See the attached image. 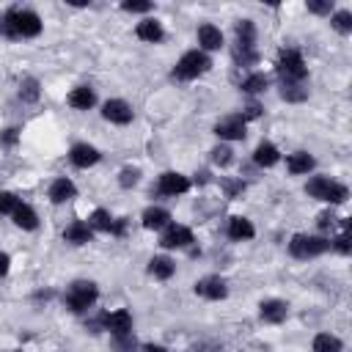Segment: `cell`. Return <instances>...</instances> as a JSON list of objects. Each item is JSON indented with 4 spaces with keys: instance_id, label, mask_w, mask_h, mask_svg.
I'll list each match as a JSON object with an SVG mask.
<instances>
[{
    "instance_id": "obj_35",
    "label": "cell",
    "mask_w": 352,
    "mask_h": 352,
    "mask_svg": "<svg viewBox=\"0 0 352 352\" xmlns=\"http://www.w3.org/2000/svg\"><path fill=\"white\" fill-rule=\"evenodd\" d=\"M209 154H212V162H214V165H220V168H226V165H231V162H234V151H231L226 143L214 146Z\"/></svg>"
},
{
    "instance_id": "obj_21",
    "label": "cell",
    "mask_w": 352,
    "mask_h": 352,
    "mask_svg": "<svg viewBox=\"0 0 352 352\" xmlns=\"http://www.w3.org/2000/svg\"><path fill=\"white\" fill-rule=\"evenodd\" d=\"M228 236L234 239V242H248V239H253L256 236V228H253V223L248 220V217H231L228 220Z\"/></svg>"
},
{
    "instance_id": "obj_16",
    "label": "cell",
    "mask_w": 352,
    "mask_h": 352,
    "mask_svg": "<svg viewBox=\"0 0 352 352\" xmlns=\"http://www.w3.org/2000/svg\"><path fill=\"white\" fill-rule=\"evenodd\" d=\"M198 44H201V52H212V50H220L223 47V33L220 28L214 25H201L198 28Z\"/></svg>"
},
{
    "instance_id": "obj_24",
    "label": "cell",
    "mask_w": 352,
    "mask_h": 352,
    "mask_svg": "<svg viewBox=\"0 0 352 352\" xmlns=\"http://www.w3.org/2000/svg\"><path fill=\"white\" fill-rule=\"evenodd\" d=\"M176 272V261L170 256H154L148 261V275H154L157 280H168Z\"/></svg>"
},
{
    "instance_id": "obj_5",
    "label": "cell",
    "mask_w": 352,
    "mask_h": 352,
    "mask_svg": "<svg viewBox=\"0 0 352 352\" xmlns=\"http://www.w3.org/2000/svg\"><path fill=\"white\" fill-rule=\"evenodd\" d=\"M209 66H212V60H209L206 52L190 50V52H184V55L176 60V66H173V80H195V77L206 74Z\"/></svg>"
},
{
    "instance_id": "obj_44",
    "label": "cell",
    "mask_w": 352,
    "mask_h": 352,
    "mask_svg": "<svg viewBox=\"0 0 352 352\" xmlns=\"http://www.w3.org/2000/svg\"><path fill=\"white\" fill-rule=\"evenodd\" d=\"M226 192L228 198H234L236 192H245V182H226Z\"/></svg>"
},
{
    "instance_id": "obj_2",
    "label": "cell",
    "mask_w": 352,
    "mask_h": 352,
    "mask_svg": "<svg viewBox=\"0 0 352 352\" xmlns=\"http://www.w3.org/2000/svg\"><path fill=\"white\" fill-rule=\"evenodd\" d=\"M275 69H278L280 82H305V77H308V66L302 60V52L294 50V47L280 50V55L275 60Z\"/></svg>"
},
{
    "instance_id": "obj_26",
    "label": "cell",
    "mask_w": 352,
    "mask_h": 352,
    "mask_svg": "<svg viewBox=\"0 0 352 352\" xmlns=\"http://www.w3.org/2000/svg\"><path fill=\"white\" fill-rule=\"evenodd\" d=\"M14 226H19V228H25V231H33V228H38V217H36V212H33V206H28V204H19L16 209H14Z\"/></svg>"
},
{
    "instance_id": "obj_4",
    "label": "cell",
    "mask_w": 352,
    "mask_h": 352,
    "mask_svg": "<svg viewBox=\"0 0 352 352\" xmlns=\"http://www.w3.org/2000/svg\"><path fill=\"white\" fill-rule=\"evenodd\" d=\"M96 297H99V289H96L94 280H74V283L66 289L63 302H66V308H69L72 314H85V311L96 302Z\"/></svg>"
},
{
    "instance_id": "obj_46",
    "label": "cell",
    "mask_w": 352,
    "mask_h": 352,
    "mask_svg": "<svg viewBox=\"0 0 352 352\" xmlns=\"http://www.w3.org/2000/svg\"><path fill=\"white\" fill-rule=\"evenodd\" d=\"M143 352H168L165 346H160V344H146L143 346Z\"/></svg>"
},
{
    "instance_id": "obj_11",
    "label": "cell",
    "mask_w": 352,
    "mask_h": 352,
    "mask_svg": "<svg viewBox=\"0 0 352 352\" xmlns=\"http://www.w3.org/2000/svg\"><path fill=\"white\" fill-rule=\"evenodd\" d=\"M102 116H104L110 124H129L132 116H135V110H132V104L124 102V99H107V102L102 104Z\"/></svg>"
},
{
    "instance_id": "obj_30",
    "label": "cell",
    "mask_w": 352,
    "mask_h": 352,
    "mask_svg": "<svg viewBox=\"0 0 352 352\" xmlns=\"http://www.w3.org/2000/svg\"><path fill=\"white\" fill-rule=\"evenodd\" d=\"M314 352H341V338H336L330 333H319L314 338Z\"/></svg>"
},
{
    "instance_id": "obj_37",
    "label": "cell",
    "mask_w": 352,
    "mask_h": 352,
    "mask_svg": "<svg viewBox=\"0 0 352 352\" xmlns=\"http://www.w3.org/2000/svg\"><path fill=\"white\" fill-rule=\"evenodd\" d=\"M138 182H140V170H138V168H129V165L121 168V173H118V184H121V187L129 190V187H135Z\"/></svg>"
},
{
    "instance_id": "obj_43",
    "label": "cell",
    "mask_w": 352,
    "mask_h": 352,
    "mask_svg": "<svg viewBox=\"0 0 352 352\" xmlns=\"http://www.w3.org/2000/svg\"><path fill=\"white\" fill-rule=\"evenodd\" d=\"M319 228H322V231L336 228V217H333L330 212H322V214H319Z\"/></svg>"
},
{
    "instance_id": "obj_15",
    "label": "cell",
    "mask_w": 352,
    "mask_h": 352,
    "mask_svg": "<svg viewBox=\"0 0 352 352\" xmlns=\"http://www.w3.org/2000/svg\"><path fill=\"white\" fill-rule=\"evenodd\" d=\"M91 236H94V228L88 226V220H74V223L66 226V231H63V239H66L69 245H88Z\"/></svg>"
},
{
    "instance_id": "obj_42",
    "label": "cell",
    "mask_w": 352,
    "mask_h": 352,
    "mask_svg": "<svg viewBox=\"0 0 352 352\" xmlns=\"http://www.w3.org/2000/svg\"><path fill=\"white\" fill-rule=\"evenodd\" d=\"M16 140H19V132H16L14 126H11V129H3V132H0V146L11 148V146H14Z\"/></svg>"
},
{
    "instance_id": "obj_22",
    "label": "cell",
    "mask_w": 352,
    "mask_h": 352,
    "mask_svg": "<svg viewBox=\"0 0 352 352\" xmlns=\"http://www.w3.org/2000/svg\"><path fill=\"white\" fill-rule=\"evenodd\" d=\"M69 104H72L74 110H91V107L96 104V94H94V88H88V85H77V88L69 94Z\"/></svg>"
},
{
    "instance_id": "obj_36",
    "label": "cell",
    "mask_w": 352,
    "mask_h": 352,
    "mask_svg": "<svg viewBox=\"0 0 352 352\" xmlns=\"http://www.w3.org/2000/svg\"><path fill=\"white\" fill-rule=\"evenodd\" d=\"M113 349L116 352H138V341L135 336H113Z\"/></svg>"
},
{
    "instance_id": "obj_34",
    "label": "cell",
    "mask_w": 352,
    "mask_h": 352,
    "mask_svg": "<svg viewBox=\"0 0 352 352\" xmlns=\"http://www.w3.org/2000/svg\"><path fill=\"white\" fill-rule=\"evenodd\" d=\"M330 248H336L338 253H349L352 250V234H349V220H344V231L336 236V239H330Z\"/></svg>"
},
{
    "instance_id": "obj_13",
    "label": "cell",
    "mask_w": 352,
    "mask_h": 352,
    "mask_svg": "<svg viewBox=\"0 0 352 352\" xmlns=\"http://www.w3.org/2000/svg\"><path fill=\"white\" fill-rule=\"evenodd\" d=\"M258 316H261V322H270V324H280L286 316H289V302H283V300H264L261 305H258Z\"/></svg>"
},
{
    "instance_id": "obj_17",
    "label": "cell",
    "mask_w": 352,
    "mask_h": 352,
    "mask_svg": "<svg viewBox=\"0 0 352 352\" xmlns=\"http://www.w3.org/2000/svg\"><path fill=\"white\" fill-rule=\"evenodd\" d=\"M74 195H77V187H74V182L66 179V176H60V179H55V182L50 184V201H52V204H66V201H72Z\"/></svg>"
},
{
    "instance_id": "obj_1",
    "label": "cell",
    "mask_w": 352,
    "mask_h": 352,
    "mask_svg": "<svg viewBox=\"0 0 352 352\" xmlns=\"http://www.w3.org/2000/svg\"><path fill=\"white\" fill-rule=\"evenodd\" d=\"M0 33L8 36V38H33V36L41 33V19L30 8H8L3 14Z\"/></svg>"
},
{
    "instance_id": "obj_32",
    "label": "cell",
    "mask_w": 352,
    "mask_h": 352,
    "mask_svg": "<svg viewBox=\"0 0 352 352\" xmlns=\"http://www.w3.org/2000/svg\"><path fill=\"white\" fill-rule=\"evenodd\" d=\"M38 94H41V88H38V80H36V77H25V80L19 82V99H22V102H36Z\"/></svg>"
},
{
    "instance_id": "obj_27",
    "label": "cell",
    "mask_w": 352,
    "mask_h": 352,
    "mask_svg": "<svg viewBox=\"0 0 352 352\" xmlns=\"http://www.w3.org/2000/svg\"><path fill=\"white\" fill-rule=\"evenodd\" d=\"M236 44L239 47H256V25L250 19L236 22Z\"/></svg>"
},
{
    "instance_id": "obj_6",
    "label": "cell",
    "mask_w": 352,
    "mask_h": 352,
    "mask_svg": "<svg viewBox=\"0 0 352 352\" xmlns=\"http://www.w3.org/2000/svg\"><path fill=\"white\" fill-rule=\"evenodd\" d=\"M330 250V239L327 236H314V234H294L289 239V253L294 258H316L322 253Z\"/></svg>"
},
{
    "instance_id": "obj_14",
    "label": "cell",
    "mask_w": 352,
    "mask_h": 352,
    "mask_svg": "<svg viewBox=\"0 0 352 352\" xmlns=\"http://www.w3.org/2000/svg\"><path fill=\"white\" fill-rule=\"evenodd\" d=\"M69 160L77 168H91V165L99 162V151L94 146H88V143H74L72 151H69Z\"/></svg>"
},
{
    "instance_id": "obj_47",
    "label": "cell",
    "mask_w": 352,
    "mask_h": 352,
    "mask_svg": "<svg viewBox=\"0 0 352 352\" xmlns=\"http://www.w3.org/2000/svg\"><path fill=\"white\" fill-rule=\"evenodd\" d=\"M0 28H3V14H0Z\"/></svg>"
},
{
    "instance_id": "obj_12",
    "label": "cell",
    "mask_w": 352,
    "mask_h": 352,
    "mask_svg": "<svg viewBox=\"0 0 352 352\" xmlns=\"http://www.w3.org/2000/svg\"><path fill=\"white\" fill-rule=\"evenodd\" d=\"M195 294H201L206 300H223L228 294V286L220 275H206V278L195 280Z\"/></svg>"
},
{
    "instance_id": "obj_28",
    "label": "cell",
    "mask_w": 352,
    "mask_h": 352,
    "mask_svg": "<svg viewBox=\"0 0 352 352\" xmlns=\"http://www.w3.org/2000/svg\"><path fill=\"white\" fill-rule=\"evenodd\" d=\"M267 85H270V80H267V74H261V72H253V74H248V77L239 82V88H242L245 94H261V91H267Z\"/></svg>"
},
{
    "instance_id": "obj_25",
    "label": "cell",
    "mask_w": 352,
    "mask_h": 352,
    "mask_svg": "<svg viewBox=\"0 0 352 352\" xmlns=\"http://www.w3.org/2000/svg\"><path fill=\"white\" fill-rule=\"evenodd\" d=\"M286 170H289L292 176L308 173V170H314V157H311L308 151H294V154H289V160H286Z\"/></svg>"
},
{
    "instance_id": "obj_7",
    "label": "cell",
    "mask_w": 352,
    "mask_h": 352,
    "mask_svg": "<svg viewBox=\"0 0 352 352\" xmlns=\"http://www.w3.org/2000/svg\"><path fill=\"white\" fill-rule=\"evenodd\" d=\"M187 190H190V179H187L184 173H179V170H165V173H160V179H157V192H160V195L176 198V195H184Z\"/></svg>"
},
{
    "instance_id": "obj_9",
    "label": "cell",
    "mask_w": 352,
    "mask_h": 352,
    "mask_svg": "<svg viewBox=\"0 0 352 352\" xmlns=\"http://www.w3.org/2000/svg\"><path fill=\"white\" fill-rule=\"evenodd\" d=\"M160 245H162L165 250H176V248H190V245H192V231H190L187 226H176V223H170V226H165V228H162Z\"/></svg>"
},
{
    "instance_id": "obj_29",
    "label": "cell",
    "mask_w": 352,
    "mask_h": 352,
    "mask_svg": "<svg viewBox=\"0 0 352 352\" xmlns=\"http://www.w3.org/2000/svg\"><path fill=\"white\" fill-rule=\"evenodd\" d=\"M280 96L286 102H305L308 88H305V82H280Z\"/></svg>"
},
{
    "instance_id": "obj_38",
    "label": "cell",
    "mask_w": 352,
    "mask_h": 352,
    "mask_svg": "<svg viewBox=\"0 0 352 352\" xmlns=\"http://www.w3.org/2000/svg\"><path fill=\"white\" fill-rule=\"evenodd\" d=\"M22 201L14 195V192H0V214H14V209L19 206Z\"/></svg>"
},
{
    "instance_id": "obj_41",
    "label": "cell",
    "mask_w": 352,
    "mask_h": 352,
    "mask_svg": "<svg viewBox=\"0 0 352 352\" xmlns=\"http://www.w3.org/2000/svg\"><path fill=\"white\" fill-rule=\"evenodd\" d=\"M261 110H264V107H261L258 102H248V104L242 107V113H239V116H242L245 121H253V118H258V116H261Z\"/></svg>"
},
{
    "instance_id": "obj_39",
    "label": "cell",
    "mask_w": 352,
    "mask_h": 352,
    "mask_svg": "<svg viewBox=\"0 0 352 352\" xmlns=\"http://www.w3.org/2000/svg\"><path fill=\"white\" fill-rule=\"evenodd\" d=\"M121 8H124V11H132V14H148L154 6H151L148 0H124Z\"/></svg>"
},
{
    "instance_id": "obj_33",
    "label": "cell",
    "mask_w": 352,
    "mask_h": 352,
    "mask_svg": "<svg viewBox=\"0 0 352 352\" xmlns=\"http://www.w3.org/2000/svg\"><path fill=\"white\" fill-rule=\"evenodd\" d=\"M330 25L338 30V33H352V11H346V8H341V11H336L333 16H330Z\"/></svg>"
},
{
    "instance_id": "obj_31",
    "label": "cell",
    "mask_w": 352,
    "mask_h": 352,
    "mask_svg": "<svg viewBox=\"0 0 352 352\" xmlns=\"http://www.w3.org/2000/svg\"><path fill=\"white\" fill-rule=\"evenodd\" d=\"M234 60H236V66H256L258 63V52H256V47L234 44Z\"/></svg>"
},
{
    "instance_id": "obj_10",
    "label": "cell",
    "mask_w": 352,
    "mask_h": 352,
    "mask_svg": "<svg viewBox=\"0 0 352 352\" xmlns=\"http://www.w3.org/2000/svg\"><path fill=\"white\" fill-rule=\"evenodd\" d=\"M214 135L220 140H242L248 135V121L242 116H228L214 124Z\"/></svg>"
},
{
    "instance_id": "obj_3",
    "label": "cell",
    "mask_w": 352,
    "mask_h": 352,
    "mask_svg": "<svg viewBox=\"0 0 352 352\" xmlns=\"http://www.w3.org/2000/svg\"><path fill=\"white\" fill-rule=\"evenodd\" d=\"M305 192L311 198H316V201H324V204H344L349 198V190L341 182H333L330 176H314V179H308Z\"/></svg>"
},
{
    "instance_id": "obj_45",
    "label": "cell",
    "mask_w": 352,
    "mask_h": 352,
    "mask_svg": "<svg viewBox=\"0 0 352 352\" xmlns=\"http://www.w3.org/2000/svg\"><path fill=\"white\" fill-rule=\"evenodd\" d=\"M8 270H11V258H8V253L0 250V278L8 275Z\"/></svg>"
},
{
    "instance_id": "obj_8",
    "label": "cell",
    "mask_w": 352,
    "mask_h": 352,
    "mask_svg": "<svg viewBox=\"0 0 352 352\" xmlns=\"http://www.w3.org/2000/svg\"><path fill=\"white\" fill-rule=\"evenodd\" d=\"M99 322H102V330H107L110 336H129V333H132V314H129L126 308L102 314Z\"/></svg>"
},
{
    "instance_id": "obj_40",
    "label": "cell",
    "mask_w": 352,
    "mask_h": 352,
    "mask_svg": "<svg viewBox=\"0 0 352 352\" xmlns=\"http://www.w3.org/2000/svg\"><path fill=\"white\" fill-rule=\"evenodd\" d=\"M308 11H311V14L324 16V14H330V11H333V0H308Z\"/></svg>"
},
{
    "instance_id": "obj_23",
    "label": "cell",
    "mask_w": 352,
    "mask_h": 352,
    "mask_svg": "<svg viewBox=\"0 0 352 352\" xmlns=\"http://www.w3.org/2000/svg\"><path fill=\"white\" fill-rule=\"evenodd\" d=\"M116 217L107 212V209H94L91 212V217H88V226L94 228V231H102V234H116Z\"/></svg>"
},
{
    "instance_id": "obj_18",
    "label": "cell",
    "mask_w": 352,
    "mask_h": 352,
    "mask_svg": "<svg viewBox=\"0 0 352 352\" xmlns=\"http://www.w3.org/2000/svg\"><path fill=\"white\" fill-rule=\"evenodd\" d=\"M135 36H138L140 41H148V44H160V41L165 38V30H162V25H160L157 19H143V22H138V28H135Z\"/></svg>"
},
{
    "instance_id": "obj_20",
    "label": "cell",
    "mask_w": 352,
    "mask_h": 352,
    "mask_svg": "<svg viewBox=\"0 0 352 352\" xmlns=\"http://www.w3.org/2000/svg\"><path fill=\"white\" fill-rule=\"evenodd\" d=\"M140 220H143V228H148V231H160V228L170 226V212L162 209V206H148V209L143 212Z\"/></svg>"
},
{
    "instance_id": "obj_19",
    "label": "cell",
    "mask_w": 352,
    "mask_h": 352,
    "mask_svg": "<svg viewBox=\"0 0 352 352\" xmlns=\"http://www.w3.org/2000/svg\"><path fill=\"white\" fill-rule=\"evenodd\" d=\"M278 160H280V151H278V146L270 143V140L258 143L256 151H253V162H256L258 168H272V165H278Z\"/></svg>"
}]
</instances>
